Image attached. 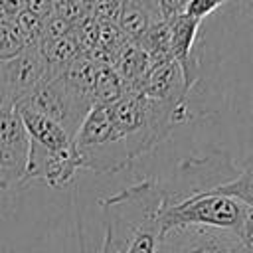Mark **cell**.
I'll return each instance as SVG.
<instances>
[{
	"instance_id": "22",
	"label": "cell",
	"mask_w": 253,
	"mask_h": 253,
	"mask_svg": "<svg viewBox=\"0 0 253 253\" xmlns=\"http://www.w3.org/2000/svg\"><path fill=\"white\" fill-rule=\"evenodd\" d=\"M55 2H59V0H53V4H55Z\"/></svg>"
},
{
	"instance_id": "1",
	"label": "cell",
	"mask_w": 253,
	"mask_h": 253,
	"mask_svg": "<svg viewBox=\"0 0 253 253\" xmlns=\"http://www.w3.org/2000/svg\"><path fill=\"white\" fill-rule=\"evenodd\" d=\"M166 196L162 182L146 178L99 202L103 210V245L111 253H156L158 217Z\"/></svg>"
},
{
	"instance_id": "13",
	"label": "cell",
	"mask_w": 253,
	"mask_h": 253,
	"mask_svg": "<svg viewBox=\"0 0 253 253\" xmlns=\"http://www.w3.org/2000/svg\"><path fill=\"white\" fill-rule=\"evenodd\" d=\"M223 2L227 0H188L184 6V14L196 20H204L211 12H215Z\"/></svg>"
},
{
	"instance_id": "19",
	"label": "cell",
	"mask_w": 253,
	"mask_h": 253,
	"mask_svg": "<svg viewBox=\"0 0 253 253\" xmlns=\"http://www.w3.org/2000/svg\"><path fill=\"white\" fill-rule=\"evenodd\" d=\"M4 107H12V105L6 101V97H4V95H2V91H0V111H2Z\"/></svg>"
},
{
	"instance_id": "18",
	"label": "cell",
	"mask_w": 253,
	"mask_h": 253,
	"mask_svg": "<svg viewBox=\"0 0 253 253\" xmlns=\"http://www.w3.org/2000/svg\"><path fill=\"white\" fill-rule=\"evenodd\" d=\"M239 2H241L243 10H245L247 14H251V16H253V0H239Z\"/></svg>"
},
{
	"instance_id": "20",
	"label": "cell",
	"mask_w": 253,
	"mask_h": 253,
	"mask_svg": "<svg viewBox=\"0 0 253 253\" xmlns=\"http://www.w3.org/2000/svg\"><path fill=\"white\" fill-rule=\"evenodd\" d=\"M0 190H6V184H4V176H2V168H0Z\"/></svg>"
},
{
	"instance_id": "9",
	"label": "cell",
	"mask_w": 253,
	"mask_h": 253,
	"mask_svg": "<svg viewBox=\"0 0 253 253\" xmlns=\"http://www.w3.org/2000/svg\"><path fill=\"white\" fill-rule=\"evenodd\" d=\"M162 20L158 0H121L117 26L130 42H142L148 30Z\"/></svg>"
},
{
	"instance_id": "23",
	"label": "cell",
	"mask_w": 253,
	"mask_h": 253,
	"mask_svg": "<svg viewBox=\"0 0 253 253\" xmlns=\"http://www.w3.org/2000/svg\"><path fill=\"white\" fill-rule=\"evenodd\" d=\"M0 20H2V14H0Z\"/></svg>"
},
{
	"instance_id": "2",
	"label": "cell",
	"mask_w": 253,
	"mask_h": 253,
	"mask_svg": "<svg viewBox=\"0 0 253 253\" xmlns=\"http://www.w3.org/2000/svg\"><path fill=\"white\" fill-rule=\"evenodd\" d=\"M73 148L81 168L97 174H113L132 162L111 105H91L73 136Z\"/></svg>"
},
{
	"instance_id": "8",
	"label": "cell",
	"mask_w": 253,
	"mask_h": 253,
	"mask_svg": "<svg viewBox=\"0 0 253 253\" xmlns=\"http://www.w3.org/2000/svg\"><path fill=\"white\" fill-rule=\"evenodd\" d=\"M30 136V150L40 152H65L73 148V136L55 121L36 111L26 103L14 105Z\"/></svg>"
},
{
	"instance_id": "7",
	"label": "cell",
	"mask_w": 253,
	"mask_h": 253,
	"mask_svg": "<svg viewBox=\"0 0 253 253\" xmlns=\"http://www.w3.org/2000/svg\"><path fill=\"white\" fill-rule=\"evenodd\" d=\"M30 154V136L16 107L0 111V168L6 188L24 182Z\"/></svg>"
},
{
	"instance_id": "12",
	"label": "cell",
	"mask_w": 253,
	"mask_h": 253,
	"mask_svg": "<svg viewBox=\"0 0 253 253\" xmlns=\"http://www.w3.org/2000/svg\"><path fill=\"white\" fill-rule=\"evenodd\" d=\"M28 47V42L14 20H0V61L20 55Z\"/></svg>"
},
{
	"instance_id": "15",
	"label": "cell",
	"mask_w": 253,
	"mask_h": 253,
	"mask_svg": "<svg viewBox=\"0 0 253 253\" xmlns=\"http://www.w3.org/2000/svg\"><path fill=\"white\" fill-rule=\"evenodd\" d=\"M24 10L42 20H47L53 14V0H24Z\"/></svg>"
},
{
	"instance_id": "10",
	"label": "cell",
	"mask_w": 253,
	"mask_h": 253,
	"mask_svg": "<svg viewBox=\"0 0 253 253\" xmlns=\"http://www.w3.org/2000/svg\"><path fill=\"white\" fill-rule=\"evenodd\" d=\"M168 24V32H170V51L172 57L178 63H184L194 51H196V42L200 36V28H202V20L190 18L184 12L166 20Z\"/></svg>"
},
{
	"instance_id": "21",
	"label": "cell",
	"mask_w": 253,
	"mask_h": 253,
	"mask_svg": "<svg viewBox=\"0 0 253 253\" xmlns=\"http://www.w3.org/2000/svg\"><path fill=\"white\" fill-rule=\"evenodd\" d=\"M99 253H111V249H107L105 245H101V249H99Z\"/></svg>"
},
{
	"instance_id": "5",
	"label": "cell",
	"mask_w": 253,
	"mask_h": 253,
	"mask_svg": "<svg viewBox=\"0 0 253 253\" xmlns=\"http://www.w3.org/2000/svg\"><path fill=\"white\" fill-rule=\"evenodd\" d=\"M47 61L40 51V45H28L20 55L0 61V91L14 107L22 99L34 93V89L45 79Z\"/></svg>"
},
{
	"instance_id": "16",
	"label": "cell",
	"mask_w": 253,
	"mask_h": 253,
	"mask_svg": "<svg viewBox=\"0 0 253 253\" xmlns=\"http://www.w3.org/2000/svg\"><path fill=\"white\" fill-rule=\"evenodd\" d=\"M184 6H186V0H158V10L164 20H170V18L182 14Z\"/></svg>"
},
{
	"instance_id": "11",
	"label": "cell",
	"mask_w": 253,
	"mask_h": 253,
	"mask_svg": "<svg viewBox=\"0 0 253 253\" xmlns=\"http://www.w3.org/2000/svg\"><path fill=\"white\" fill-rule=\"evenodd\" d=\"M215 192L225 194V196H233V198L241 200L247 208L253 210V154L237 170V176L231 182L217 186Z\"/></svg>"
},
{
	"instance_id": "14",
	"label": "cell",
	"mask_w": 253,
	"mask_h": 253,
	"mask_svg": "<svg viewBox=\"0 0 253 253\" xmlns=\"http://www.w3.org/2000/svg\"><path fill=\"white\" fill-rule=\"evenodd\" d=\"M237 237H239V243H241L243 251L253 253V210L251 208H249V211L243 219V225L237 231Z\"/></svg>"
},
{
	"instance_id": "3",
	"label": "cell",
	"mask_w": 253,
	"mask_h": 253,
	"mask_svg": "<svg viewBox=\"0 0 253 253\" xmlns=\"http://www.w3.org/2000/svg\"><path fill=\"white\" fill-rule=\"evenodd\" d=\"M249 208L233 198L215 190L194 194L182 202L164 206L158 217L160 235L174 227H213L237 233L243 225Z\"/></svg>"
},
{
	"instance_id": "4",
	"label": "cell",
	"mask_w": 253,
	"mask_h": 253,
	"mask_svg": "<svg viewBox=\"0 0 253 253\" xmlns=\"http://www.w3.org/2000/svg\"><path fill=\"white\" fill-rule=\"evenodd\" d=\"M63 71H53L47 67L45 79L34 89L32 95L22 99L20 103H26L36 111L43 113L45 117L61 125L71 136H75L93 101L77 87H73L63 75Z\"/></svg>"
},
{
	"instance_id": "17",
	"label": "cell",
	"mask_w": 253,
	"mask_h": 253,
	"mask_svg": "<svg viewBox=\"0 0 253 253\" xmlns=\"http://www.w3.org/2000/svg\"><path fill=\"white\" fill-rule=\"evenodd\" d=\"M24 10V0H0V14L6 20H14Z\"/></svg>"
},
{
	"instance_id": "6",
	"label": "cell",
	"mask_w": 253,
	"mask_h": 253,
	"mask_svg": "<svg viewBox=\"0 0 253 253\" xmlns=\"http://www.w3.org/2000/svg\"><path fill=\"white\" fill-rule=\"evenodd\" d=\"M156 253H245L237 233L213 227H174L160 235Z\"/></svg>"
}]
</instances>
